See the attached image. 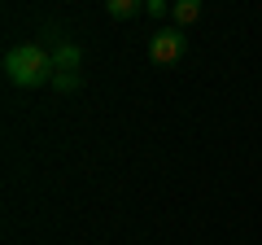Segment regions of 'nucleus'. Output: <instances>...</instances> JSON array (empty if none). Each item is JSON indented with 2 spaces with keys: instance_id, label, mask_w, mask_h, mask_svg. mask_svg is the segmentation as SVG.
Returning <instances> with one entry per match:
<instances>
[{
  "instance_id": "obj_4",
  "label": "nucleus",
  "mask_w": 262,
  "mask_h": 245,
  "mask_svg": "<svg viewBox=\"0 0 262 245\" xmlns=\"http://www.w3.org/2000/svg\"><path fill=\"white\" fill-rule=\"evenodd\" d=\"M170 18H175V27L184 31L188 22L201 18V0H175V5H170Z\"/></svg>"
},
{
  "instance_id": "obj_5",
  "label": "nucleus",
  "mask_w": 262,
  "mask_h": 245,
  "mask_svg": "<svg viewBox=\"0 0 262 245\" xmlns=\"http://www.w3.org/2000/svg\"><path fill=\"white\" fill-rule=\"evenodd\" d=\"M140 9H144L140 0H105V13H110V18H118V22L136 18V13H140Z\"/></svg>"
},
{
  "instance_id": "obj_6",
  "label": "nucleus",
  "mask_w": 262,
  "mask_h": 245,
  "mask_svg": "<svg viewBox=\"0 0 262 245\" xmlns=\"http://www.w3.org/2000/svg\"><path fill=\"white\" fill-rule=\"evenodd\" d=\"M79 84H83V75H53L57 92H79Z\"/></svg>"
},
{
  "instance_id": "obj_1",
  "label": "nucleus",
  "mask_w": 262,
  "mask_h": 245,
  "mask_svg": "<svg viewBox=\"0 0 262 245\" xmlns=\"http://www.w3.org/2000/svg\"><path fill=\"white\" fill-rule=\"evenodd\" d=\"M53 53L44 44H13L5 53V79L13 88H44L53 84Z\"/></svg>"
},
{
  "instance_id": "obj_7",
  "label": "nucleus",
  "mask_w": 262,
  "mask_h": 245,
  "mask_svg": "<svg viewBox=\"0 0 262 245\" xmlns=\"http://www.w3.org/2000/svg\"><path fill=\"white\" fill-rule=\"evenodd\" d=\"M144 13H153V18H166L170 5H166V0H149V5H144Z\"/></svg>"
},
{
  "instance_id": "obj_3",
  "label": "nucleus",
  "mask_w": 262,
  "mask_h": 245,
  "mask_svg": "<svg viewBox=\"0 0 262 245\" xmlns=\"http://www.w3.org/2000/svg\"><path fill=\"white\" fill-rule=\"evenodd\" d=\"M53 70H57V75H79V70H83V48H79L75 39L57 35V44H53Z\"/></svg>"
},
{
  "instance_id": "obj_2",
  "label": "nucleus",
  "mask_w": 262,
  "mask_h": 245,
  "mask_svg": "<svg viewBox=\"0 0 262 245\" xmlns=\"http://www.w3.org/2000/svg\"><path fill=\"white\" fill-rule=\"evenodd\" d=\"M184 48H188V35H184L179 27H162V31H153V39H149V57L158 62V66L179 62V57H184Z\"/></svg>"
}]
</instances>
